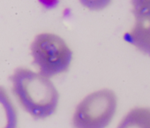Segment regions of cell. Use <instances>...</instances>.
Returning a JSON list of instances; mask_svg holds the SVG:
<instances>
[{
	"label": "cell",
	"mask_w": 150,
	"mask_h": 128,
	"mask_svg": "<svg viewBox=\"0 0 150 128\" xmlns=\"http://www.w3.org/2000/svg\"><path fill=\"white\" fill-rule=\"evenodd\" d=\"M117 128H150V108L132 109L122 118Z\"/></svg>",
	"instance_id": "cell-6"
},
{
	"label": "cell",
	"mask_w": 150,
	"mask_h": 128,
	"mask_svg": "<svg viewBox=\"0 0 150 128\" xmlns=\"http://www.w3.org/2000/svg\"><path fill=\"white\" fill-rule=\"evenodd\" d=\"M18 112L5 88L0 86V128H17Z\"/></svg>",
	"instance_id": "cell-5"
},
{
	"label": "cell",
	"mask_w": 150,
	"mask_h": 128,
	"mask_svg": "<svg viewBox=\"0 0 150 128\" xmlns=\"http://www.w3.org/2000/svg\"><path fill=\"white\" fill-rule=\"evenodd\" d=\"M42 3L47 6L51 7V6H55L58 3V0H42Z\"/></svg>",
	"instance_id": "cell-8"
},
{
	"label": "cell",
	"mask_w": 150,
	"mask_h": 128,
	"mask_svg": "<svg viewBox=\"0 0 150 128\" xmlns=\"http://www.w3.org/2000/svg\"><path fill=\"white\" fill-rule=\"evenodd\" d=\"M34 65L42 75L51 78L68 71L72 51L59 35L53 33L37 35L30 45Z\"/></svg>",
	"instance_id": "cell-2"
},
{
	"label": "cell",
	"mask_w": 150,
	"mask_h": 128,
	"mask_svg": "<svg viewBox=\"0 0 150 128\" xmlns=\"http://www.w3.org/2000/svg\"><path fill=\"white\" fill-rule=\"evenodd\" d=\"M117 107L116 94L101 89L88 95L76 107L72 116L74 128H106L111 123Z\"/></svg>",
	"instance_id": "cell-3"
},
{
	"label": "cell",
	"mask_w": 150,
	"mask_h": 128,
	"mask_svg": "<svg viewBox=\"0 0 150 128\" xmlns=\"http://www.w3.org/2000/svg\"><path fill=\"white\" fill-rule=\"evenodd\" d=\"M131 5L135 21L127 41L150 57V0H131Z\"/></svg>",
	"instance_id": "cell-4"
},
{
	"label": "cell",
	"mask_w": 150,
	"mask_h": 128,
	"mask_svg": "<svg viewBox=\"0 0 150 128\" xmlns=\"http://www.w3.org/2000/svg\"><path fill=\"white\" fill-rule=\"evenodd\" d=\"M10 81L15 98L31 117L44 119L55 113L59 94L50 78L28 68L19 67Z\"/></svg>",
	"instance_id": "cell-1"
},
{
	"label": "cell",
	"mask_w": 150,
	"mask_h": 128,
	"mask_svg": "<svg viewBox=\"0 0 150 128\" xmlns=\"http://www.w3.org/2000/svg\"><path fill=\"white\" fill-rule=\"evenodd\" d=\"M111 1L112 0H79V2L81 4L82 6L94 12H98L105 9Z\"/></svg>",
	"instance_id": "cell-7"
}]
</instances>
